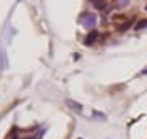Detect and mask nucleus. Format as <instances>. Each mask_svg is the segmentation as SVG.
I'll use <instances>...</instances> for the list:
<instances>
[{"label": "nucleus", "mask_w": 147, "mask_h": 139, "mask_svg": "<svg viewBox=\"0 0 147 139\" xmlns=\"http://www.w3.org/2000/svg\"><path fill=\"white\" fill-rule=\"evenodd\" d=\"M96 36H98V33H96V31H92V33H90V36H87V41H85V43H87V44H88V43H93V39H95Z\"/></svg>", "instance_id": "obj_1"}, {"label": "nucleus", "mask_w": 147, "mask_h": 139, "mask_svg": "<svg viewBox=\"0 0 147 139\" xmlns=\"http://www.w3.org/2000/svg\"><path fill=\"white\" fill-rule=\"evenodd\" d=\"M146 25H147V20H142V22L137 23V28H142V26H146Z\"/></svg>", "instance_id": "obj_2"}]
</instances>
